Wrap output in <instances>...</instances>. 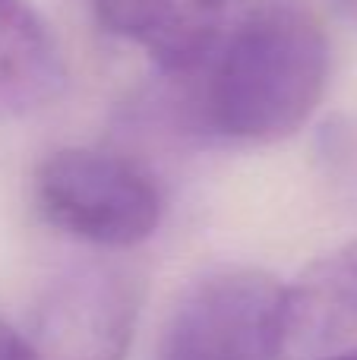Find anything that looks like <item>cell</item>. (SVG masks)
<instances>
[{"label":"cell","mask_w":357,"mask_h":360,"mask_svg":"<svg viewBox=\"0 0 357 360\" xmlns=\"http://www.w3.org/2000/svg\"><path fill=\"white\" fill-rule=\"evenodd\" d=\"M162 117L200 143H275L297 133L323 101L329 41L297 4L269 0L221 22L190 67L164 73Z\"/></svg>","instance_id":"obj_1"},{"label":"cell","mask_w":357,"mask_h":360,"mask_svg":"<svg viewBox=\"0 0 357 360\" xmlns=\"http://www.w3.org/2000/svg\"><path fill=\"white\" fill-rule=\"evenodd\" d=\"M41 218L73 240L126 250L149 240L164 215L155 177L133 158L105 149H57L32 174Z\"/></svg>","instance_id":"obj_2"},{"label":"cell","mask_w":357,"mask_h":360,"mask_svg":"<svg viewBox=\"0 0 357 360\" xmlns=\"http://www.w3.org/2000/svg\"><path fill=\"white\" fill-rule=\"evenodd\" d=\"M285 288L257 269H219L187 288L164 326L158 360H278Z\"/></svg>","instance_id":"obj_3"},{"label":"cell","mask_w":357,"mask_h":360,"mask_svg":"<svg viewBox=\"0 0 357 360\" xmlns=\"http://www.w3.org/2000/svg\"><path fill=\"white\" fill-rule=\"evenodd\" d=\"M136 319L133 275L111 262H82L41 291L22 338L32 360H124Z\"/></svg>","instance_id":"obj_4"},{"label":"cell","mask_w":357,"mask_h":360,"mask_svg":"<svg viewBox=\"0 0 357 360\" xmlns=\"http://www.w3.org/2000/svg\"><path fill=\"white\" fill-rule=\"evenodd\" d=\"M357 351V237L285 288V354L320 360Z\"/></svg>","instance_id":"obj_5"},{"label":"cell","mask_w":357,"mask_h":360,"mask_svg":"<svg viewBox=\"0 0 357 360\" xmlns=\"http://www.w3.org/2000/svg\"><path fill=\"white\" fill-rule=\"evenodd\" d=\"M101 25L143 48L162 73L190 67L225 22L228 0H92Z\"/></svg>","instance_id":"obj_6"},{"label":"cell","mask_w":357,"mask_h":360,"mask_svg":"<svg viewBox=\"0 0 357 360\" xmlns=\"http://www.w3.org/2000/svg\"><path fill=\"white\" fill-rule=\"evenodd\" d=\"M67 70L48 22L25 0H0V120L48 108Z\"/></svg>","instance_id":"obj_7"},{"label":"cell","mask_w":357,"mask_h":360,"mask_svg":"<svg viewBox=\"0 0 357 360\" xmlns=\"http://www.w3.org/2000/svg\"><path fill=\"white\" fill-rule=\"evenodd\" d=\"M0 360H32L25 338L13 332L6 323H0Z\"/></svg>","instance_id":"obj_8"},{"label":"cell","mask_w":357,"mask_h":360,"mask_svg":"<svg viewBox=\"0 0 357 360\" xmlns=\"http://www.w3.org/2000/svg\"><path fill=\"white\" fill-rule=\"evenodd\" d=\"M335 6L342 10V16L348 19V22H354L357 25V0H332Z\"/></svg>","instance_id":"obj_9"},{"label":"cell","mask_w":357,"mask_h":360,"mask_svg":"<svg viewBox=\"0 0 357 360\" xmlns=\"http://www.w3.org/2000/svg\"><path fill=\"white\" fill-rule=\"evenodd\" d=\"M320 360H357V351H342V354H329V357H320Z\"/></svg>","instance_id":"obj_10"}]
</instances>
